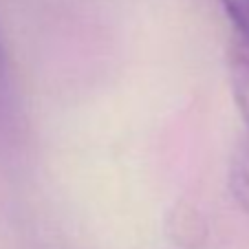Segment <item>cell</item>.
Listing matches in <instances>:
<instances>
[{
    "instance_id": "6da1fadb",
    "label": "cell",
    "mask_w": 249,
    "mask_h": 249,
    "mask_svg": "<svg viewBox=\"0 0 249 249\" xmlns=\"http://www.w3.org/2000/svg\"><path fill=\"white\" fill-rule=\"evenodd\" d=\"M227 69H230L231 93L249 130V38L236 36L231 40L227 51Z\"/></svg>"
},
{
    "instance_id": "7a4b0ae2",
    "label": "cell",
    "mask_w": 249,
    "mask_h": 249,
    "mask_svg": "<svg viewBox=\"0 0 249 249\" xmlns=\"http://www.w3.org/2000/svg\"><path fill=\"white\" fill-rule=\"evenodd\" d=\"M230 185L236 201L249 212V141L238 148L230 170Z\"/></svg>"
},
{
    "instance_id": "3957f363",
    "label": "cell",
    "mask_w": 249,
    "mask_h": 249,
    "mask_svg": "<svg viewBox=\"0 0 249 249\" xmlns=\"http://www.w3.org/2000/svg\"><path fill=\"white\" fill-rule=\"evenodd\" d=\"M223 5L238 29V36L249 38V0H223Z\"/></svg>"
},
{
    "instance_id": "277c9868",
    "label": "cell",
    "mask_w": 249,
    "mask_h": 249,
    "mask_svg": "<svg viewBox=\"0 0 249 249\" xmlns=\"http://www.w3.org/2000/svg\"><path fill=\"white\" fill-rule=\"evenodd\" d=\"M5 86V53H2V47H0V89Z\"/></svg>"
}]
</instances>
